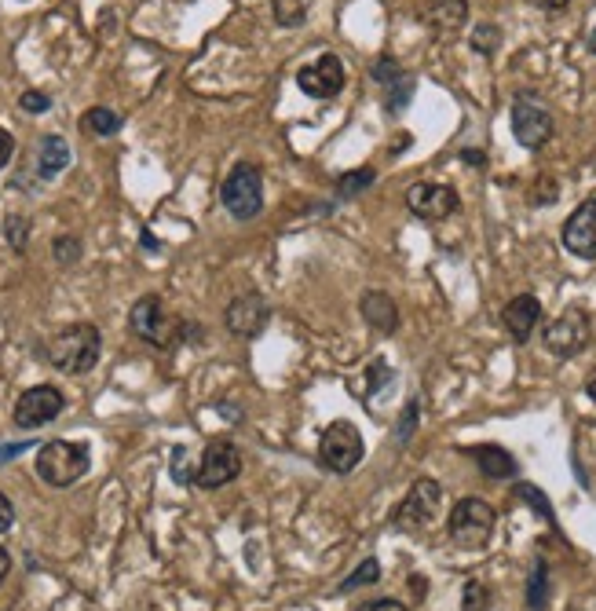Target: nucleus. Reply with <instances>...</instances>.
I'll return each mask as SVG.
<instances>
[{
	"label": "nucleus",
	"mask_w": 596,
	"mask_h": 611,
	"mask_svg": "<svg viewBox=\"0 0 596 611\" xmlns=\"http://www.w3.org/2000/svg\"><path fill=\"white\" fill-rule=\"evenodd\" d=\"M99 352H103V337L92 322H74L48 341V363L74 377L88 374L99 363Z\"/></svg>",
	"instance_id": "nucleus-1"
},
{
	"label": "nucleus",
	"mask_w": 596,
	"mask_h": 611,
	"mask_svg": "<svg viewBox=\"0 0 596 611\" xmlns=\"http://www.w3.org/2000/svg\"><path fill=\"white\" fill-rule=\"evenodd\" d=\"M92 458H88L85 443H70V440H52L37 447V476H41L48 487L63 491L70 483H77L88 472Z\"/></svg>",
	"instance_id": "nucleus-2"
},
{
	"label": "nucleus",
	"mask_w": 596,
	"mask_h": 611,
	"mask_svg": "<svg viewBox=\"0 0 596 611\" xmlns=\"http://www.w3.org/2000/svg\"><path fill=\"white\" fill-rule=\"evenodd\" d=\"M220 202L235 220H253L264 209V176L253 161H238L220 187Z\"/></svg>",
	"instance_id": "nucleus-3"
},
{
	"label": "nucleus",
	"mask_w": 596,
	"mask_h": 611,
	"mask_svg": "<svg viewBox=\"0 0 596 611\" xmlns=\"http://www.w3.org/2000/svg\"><path fill=\"white\" fill-rule=\"evenodd\" d=\"M128 326H132V333H136L139 341H147L150 348H172L176 337L183 333V322L172 319L169 311H165V304H161V297H154V293H147V297H139V301L132 304Z\"/></svg>",
	"instance_id": "nucleus-4"
},
{
	"label": "nucleus",
	"mask_w": 596,
	"mask_h": 611,
	"mask_svg": "<svg viewBox=\"0 0 596 611\" xmlns=\"http://www.w3.org/2000/svg\"><path fill=\"white\" fill-rule=\"evenodd\" d=\"M439 505H443V487H439L436 480L421 476V480H414V487L406 491L403 505L395 509L392 524L399 527V531H406V535L428 531V527L439 520Z\"/></svg>",
	"instance_id": "nucleus-5"
},
{
	"label": "nucleus",
	"mask_w": 596,
	"mask_h": 611,
	"mask_svg": "<svg viewBox=\"0 0 596 611\" xmlns=\"http://www.w3.org/2000/svg\"><path fill=\"white\" fill-rule=\"evenodd\" d=\"M494 520L498 516L483 498H461L447 520V531L461 549H483L494 535Z\"/></svg>",
	"instance_id": "nucleus-6"
},
{
	"label": "nucleus",
	"mask_w": 596,
	"mask_h": 611,
	"mask_svg": "<svg viewBox=\"0 0 596 611\" xmlns=\"http://www.w3.org/2000/svg\"><path fill=\"white\" fill-rule=\"evenodd\" d=\"M362 461V436L352 421H333L330 429L322 432L319 443V465L333 476L352 472Z\"/></svg>",
	"instance_id": "nucleus-7"
},
{
	"label": "nucleus",
	"mask_w": 596,
	"mask_h": 611,
	"mask_svg": "<svg viewBox=\"0 0 596 611\" xmlns=\"http://www.w3.org/2000/svg\"><path fill=\"white\" fill-rule=\"evenodd\" d=\"M63 407H66V396L55 385H33L19 396L11 418H15L19 429H41V425H48V421L59 418Z\"/></svg>",
	"instance_id": "nucleus-8"
},
{
	"label": "nucleus",
	"mask_w": 596,
	"mask_h": 611,
	"mask_svg": "<svg viewBox=\"0 0 596 611\" xmlns=\"http://www.w3.org/2000/svg\"><path fill=\"white\" fill-rule=\"evenodd\" d=\"M512 136H516L520 147L538 151V147L553 140V114L538 99H516V107H512Z\"/></svg>",
	"instance_id": "nucleus-9"
},
{
	"label": "nucleus",
	"mask_w": 596,
	"mask_h": 611,
	"mask_svg": "<svg viewBox=\"0 0 596 611\" xmlns=\"http://www.w3.org/2000/svg\"><path fill=\"white\" fill-rule=\"evenodd\" d=\"M242 472V454H238V447L231 440H213L209 447H205L202 461H198V487H205V491H216V487H224V483H231Z\"/></svg>",
	"instance_id": "nucleus-10"
},
{
	"label": "nucleus",
	"mask_w": 596,
	"mask_h": 611,
	"mask_svg": "<svg viewBox=\"0 0 596 611\" xmlns=\"http://www.w3.org/2000/svg\"><path fill=\"white\" fill-rule=\"evenodd\" d=\"M589 344V315L582 308H567L556 322H549L545 330V348L556 359H571Z\"/></svg>",
	"instance_id": "nucleus-11"
},
{
	"label": "nucleus",
	"mask_w": 596,
	"mask_h": 611,
	"mask_svg": "<svg viewBox=\"0 0 596 611\" xmlns=\"http://www.w3.org/2000/svg\"><path fill=\"white\" fill-rule=\"evenodd\" d=\"M344 81H348V70H344L341 55H330V52L319 55L315 63L300 66L297 74L300 92H308L311 99H333L344 88Z\"/></svg>",
	"instance_id": "nucleus-12"
},
{
	"label": "nucleus",
	"mask_w": 596,
	"mask_h": 611,
	"mask_svg": "<svg viewBox=\"0 0 596 611\" xmlns=\"http://www.w3.org/2000/svg\"><path fill=\"white\" fill-rule=\"evenodd\" d=\"M406 205H410V213L421 216V220H447V216L458 213L461 202L447 183H414V187L406 191Z\"/></svg>",
	"instance_id": "nucleus-13"
},
{
	"label": "nucleus",
	"mask_w": 596,
	"mask_h": 611,
	"mask_svg": "<svg viewBox=\"0 0 596 611\" xmlns=\"http://www.w3.org/2000/svg\"><path fill=\"white\" fill-rule=\"evenodd\" d=\"M564 249L571 257L596 260V198L582 202L564 224Z\"/></svg>",
	"instance_id": "nucleus-14"
},
{
	"label": "nucleus",
	"mask_w": 596,
	"mask_h": 611,
	"mask_svg": "<svg viewBox=\"0 0 596 611\" xmlns=\"http://www.w3.org/2000/svg\"><path fill=\"white\" fill-rule=\"evenodd\" d=\"M224 322L235 337H256L271 322V308H267V301L260 293H238L235 301L227 304Z\"/></svg>",
	"instance_id": "nucleus-15"
},
{
	"label": "nucleus",
	"mask_w": 596,
	"mask_h": 611,
	"mask_svg": "<svg viewBox=\"0 0 596 611\" xmlns=\"http://www.w3.org/2000/svg\"><path fill=\"white\" fill-rule=\"evenodd\" d=\"M373 81L384 88V99H388V114H399V110L410 103V96H414V77L406 74V70L395 63V59H388V55H381V59L373 63Z\"/></svg>",
	"instance_id": "nucleus-16"
},
{
	"label": "nucleus",
	"mask_w": 596,
	"mask_h": 611,
	"mask_svg": "<svg viewBox=\"0 0 596 611\" xmlns=\"http://www.w3.org/2000/svg\"><path fill=\"white\" fill-rule=\"evenodd\" d=\"M538 319H542V304H538V297H531V293L512 297V301L505 304V311H501V326L512 333V341H527L534 333V326H538Z\"/></svg>",
	"instance_id": "nucleus-17"
},
{
	"label": "nucleus",
	"mask_w": 596,
	"mask_h": 611,
	"mask_svg": "<svg viewBox=\"0 0 596 611\" xmlns=\"http://www.w3.org/2000/svg\"><path fill=\"white\" fill-rule=\"evenodd\" d=\"M66 165H70V143L63 136H44L37 143V172H41V180H55Z\"/></svg>",
	"instance_id": "nucleus-18"
},
{
	"label": "nucleus",
	"mask_w": 596,
	"mask_h": 611,
	"mask_svg": "<svg viewBox=\"0 0 596 611\" xmlns=\"http://www.w3.org/2000/svg\"><path fill=\"white\" fill-rule=\"evenodd\" d=\"M362 319L370 322L373 330L392 333L399 326V308H395V301L388 293H366L362 297Z\"/></svg>",
	"instance_id": "nucleus-19"
},
{
	"label": "nucleus",
	"mask_w": 596,
	"mask_h": 611,
	"mask_svg": "<svg viewBox=\"0 0 596 611\" xmlns=\"http://www.w3.org/2000/svg\"><path fill=\"white\" fill-rule=\"evenodd\" d=\"M472 458L479 461V469L487 472L490 480H509V476H516V461H512V454L501 451V447H476Z\"/></svg>",
	"instance_id": "nucleus-20"
},
{
	"label": "nucleus",
	"mask_w": 596,
	"mask_h": 611,
	"mask_svg": "<svg viewBox=\"0 0 596 611\" xmlns=\"http://www.w3.org/2000/svg\"><path fill=\"white\" fill-rule=\"evenodd\" d=\"M81 129L88 132V136H118L121 132V114H114L110 107H92L85 110V118H81Z\"/></svg>",
	"instance_id": "nucleus-21"
},
{
	"label": "nucleus",
	"mask_w": 596,
	"mask_h": 611,
	"mask_svg": "<svg viewBox=\"0 0 596 611\" xmlns=\"http://www.w3.org/2000/svg\"><path fill=\"white\" fill-rule=\"evenodd\" d=\"M545 604H549V564L538 557L527 579V611H545Z\"/></svg>",
	"instance_id": "nucleus-22"
},
{
	"label": "nucleus",
	"mask_w": 596,
	"mask_h": 611,
	"mask_svg": "<svg viewBox=\"0 0 596 611\" xmlns=\"http://www.w3.org/2000/svg\"><path fill=\"white\" fill-rule=\"evenodd\" d=\"M465 15H469V4H465V0H432V15H428V22H436L439 30L450 33L465 22Z\"/></svg>",
	"instance_id": "nucleus-23"
},
{
	"label": "nucleus",
	"mask_w": 596,
	"mask_h": 611,
	"mask_svg": "<svg viewBox=\"0 0 596 611\" xmlns=\"http://www.w3.org/2000/svg\"><path fill=\"white\" fill-rule=\"evenodd\" d=\"M373 180H377V172H373V169L341 172V176H337V194H341V198H359L362 191H370Z\"/></svg>",
	"instance_id": "nucleus-24"
},
{
	"label": "nucleus",
	"mask_w": 596,
	"mask_h": 611,
	"mask_svg": "<svg viewBox=\"0 0 596 611\" xmlns=\"http://www.w3.org/2000/svg\"><path fill=\"white\" fill-rule=\"evenodd\" d=\"M271 8H275V22L278 26H286V30H297L304 26V0H271Z\"/></svg>",
	"instance_id": "nucleus-25"
},
{
	"label": "nucleus",
	"mask_w": 596,
	"mask_h": 611,
	"mask_svg": "<svg viewBox=\"0 0 596 611\" xmlns=\"http://www.w3.org/2000/svg\"><path fill=\"white\" fill-rule=\"evenodd\" d=\"M169 472H172V480L176 483H194L198 480V469H194V461H191V451L187 447H172V458H169Z\"/></svg>",
	"instance_id": "nucleus-26"
},
{
	"label": "nucleus",
	"mask_w": 596,
	"mask_h": 611,
	"mask_svg": "<svg viewBox=\"0 0 596 611\" xmlns=\"http://www.w3.org/2000/svg\"><path fill=\"white\" fill-rule=\"evenodd\" d=\"M377 579H381V564H377V560H362L359 568H355V575H348V579L341 582V593H355V590H362V586H373Z\"/></svg>",
	"instance_id": "nucleus-27"
},
{
	"label": "nucleus",
	"mask_w": 596,
	"mask_h": 611,
	"mask_svg": "<svg viewBox=\"0 0 596 611\" xmlns=\"http://www.w3.org/2000/svg\"><path fill=\"white\" fill-rule=\"evenodd\" d=\"M461 611H490V590L483 582L469 579L465 582V593H461Z\"/></svg>",
	"instance_id": "nucleus-28"
},
{
	"label": "nucleus",
	"mask_w": 596,
	"mask_h": 611,
	"mask_svg": "<svg viewBox=\"0 0 596 611\" xmlns=\"http://www.w3.org/2000/svg\"><path fill=\"white\" fill-rule=\"evenodd\" d=\"M55 260H59L63 268L77 264V260H81V238H74V235H59V238H55Z\"/></svg>",
	"instance_id": "nucleus-29"
},
{
	"label": "nucleus",
	"mask_w": 596,
	"mask_h": 611,
	"mask_svg": "<svg viewBox=\"0 0 596 611\" xmlns=\"http://www.w3.org/2000/svg\"><path fill=\"white\" fill-rule=\"evenodd\" d=\"M516 494H520L523 502H531L534 509H538V516H545V520H553V505H549V498H545L538 487H531V483H520L516 487Z\"/></svg>",
	"instance_id": "nucleus-30"
},
{
	"label": "nucleus",
	"mask_w": 596,
	"mask_h": 611,
	"mask_svg": "<svg viewBox=\"0 0 596 611\" xmlns=\"http://www.w3.org/2000/svg\"><path fill=\"white\" fill-rule=\"evenodd\" d=\"M498 41H501L498 26H476V30H472V44H476V52H483V55L494 52V48H498Z\"/></svg>",
	"instance_id": "nucleus-31"
},
{
	"label": "nucleus",
	"mask_w": 596,
	"mask_h": 611,
	"mask_svg": "<svg viewBox=\"0 0 596 611\" xmlns=\"http://www.w3.org/2000/svg\"><path fill=\"white\" fill-rule=\"evenodd\" d=\"M26 231H30V224H26V216H8V224H4V235H8L11 249H26Z\"/></svg>",
	"instance_id": "nucleus-32"
},
{
	"label": "nucleus",
	"mask_w": 596,
	"mask_h": 611,
	"mask_svg": "<svg viewBox=\"0 0 596 611\" xmlns=\"http://www.w3.org/2000/svg\"><path fill=\"white\" fill-rule=\"evenodd\" d=\"M19 107L26 110V114H44V110H52V99L44 96V92H22V99H19Z\"/></svg>",
	"instance_id": "nucleus-33"
},
{
	"label": "nucleus",
	"mask_w": 596,
	"mask_h": 611,
	"mask_svg": "<svg viewBox=\"0 0 596 611\" xmlns=\"http://www.w3.org/2000/svg\"><path fill=\"white\" fill-rule=\"evenodd\" d=\"M355 611H406V604H403V601H395V597H381V601L359 604Z\"/></svg>",
	"instance_id": "nucleus-34"
},
{
	"label": "nucleus",
	"mask_w": 596,
	"mask_h": 611,
	"mask_svg": "<svg viewBox=\"0 0 596 611\" xmlns=\"http://www.w3.org/2000/svg\"><path fill=\"white\" fill-rule=\"evenodd\" d=\"M15 524V505H11V498L4 491H0V535L8 531V527Z\"/></svg>",
	"instance_id": "nucleus-35"
},
{
	"label": "nucleus",
	"mask_w": 596,
	"mask_h": 611,
	"mask_svg": "<svg viewBox=\"0 0 596 611\" xmlns=\"http://www.w3.org/2000/svg\"><path fill=\"white\" fill-rule=\"evenodd\" d=\"M11 154H15V140H11V132L0 125V169L11 161Z\"/></svg>",
	"instance_id": "nucleus-36"
},
{
	"label": "nucleus",
	"mask_w": 596,
	"mask_h": 611,
	"mask_svg": "<svg viewBox=\"0 0 596 611\" xmlns=\"http://www.w3.org/2000/svg\"><path fill=\"white\" fill-rule=\"evenodd\" d=\"M373 381H370V392H377V388L384 385V381H388V377H392V370H388V366H384V359H377V363H373Z\"/></svg>",
	"instance_id": "nucleus-37"
},
{
	"label": "nucleus",
	"mask_w": 596,
	"mask_h": 611,
	"mask_svg": "<svg viewBox=\"0 0 596 611\" xmlns=\"http://www.w3.org/2000/svg\"><path fill=\"white\" fill-rule=\"evenodd\" d=\"M26 447H30V443H11V447H0V465H4V461H11L15 454H22Z\"/></svg>",
	"instance_id": "nucleus-38"
},
{
	"label": "nucleus",
	"mask_w": 596,
	"mask_h": 611,
	"mask_svg": "<svg viewBox=\"0 0 596 611\" xmlns=\"http://www.w3.org/2000/svg\"><path fill=\"white\" fill-rule=\"evenodd\" d=\"M534 4H538V8H545V11H560V8H567L571 0H534Z\"/></svg>",
	"instance_id": "nucleus-39"
},
{
	"label": "nucleus",
	"mask_w": 596,
	"mask_h": 611,
	"mask_svg": "<svg viewBox=\"0 0 596 611\" xmlns=\"http://www.w3.org/2000/svg\"><path fill=\"white\" fill-rule=\"evenodd\" d=\"M8 571H11V553L8 549H0V582L8 579Z\"/></svg>",
	"instance_id": "nucleus-40"
},
{
	"label": "nucleus",
	"mask_w": 596,
	"mask_h": 611,
	"mask_svg": "<svg viewBox=\"0 0 596 611\" xmlns=\"http://www.w3.org/2000/svg\"><path fill=\"white\" fill-rule=\"evenodd\" d=\"M143 246H147V249H158V242H154V235H150V231H143Z\"/></svg>",
	"instance_id": "nucleus-41"
},
{
	"label": "nucleus",
	"mask_w": 596,
	"mask_h": 611,
	"mask_svg": "<svg viewBox=\"0 0 596 611\" xmlns=\"http://www.w3.org/2000/svg\"><path fill=\"white\" fill-rule=\"evenodd\" d=\"M586 396H589V399H593V403H596V377H593V381H589V385H586Z\"/></svg>",
	"instance_id": "nucleus-42"
},
{
	"label": "nucleus",
	"mask_w": 596,
	"mask_h": 611,
	"mask_svg": "<svg viewBox=\"0 0 596 611\" xmlns=\"http://www.w3.org/2000/svg\"><path fill=\"white\" fill-rule=\"evenodd\" d=\"M589 48H593V52H596V30H593V37H589Z\"/></svg>",
	"instance_id": "nucleus-43"
}]
</instances>
